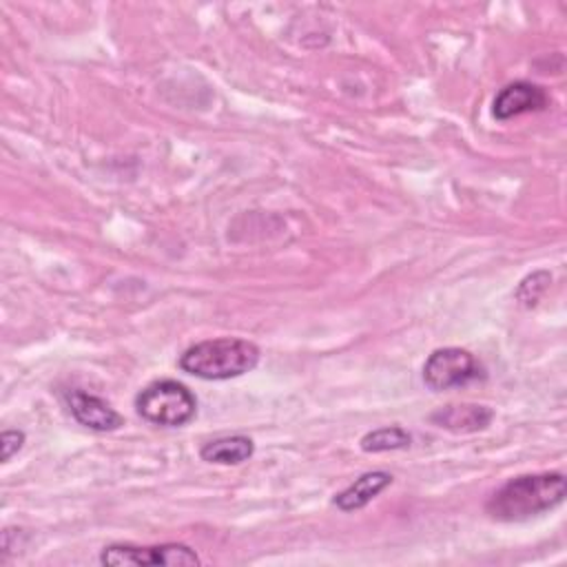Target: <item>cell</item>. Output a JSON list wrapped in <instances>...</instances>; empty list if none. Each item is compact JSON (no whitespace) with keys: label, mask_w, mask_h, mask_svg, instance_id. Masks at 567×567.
<instances>
[{"label":"cell","mask_w":567,"mask_h":567,"mask_svg":"<svg viewBox=\"0 0 567 567\" xmlns=\"http://www.w3.org/2000/svg\"><path fill=\"white\" fill-rule=\"evenodd\" d=\"M565 501V476L563 472H538L520 474L505 481L485 503L489 518L501 523L527 520L540 516Z\"/></svg>","instance_id":"obj_1"},{"label":"cell","mask_w":567,"mask_h":567,"mask_svg":"<svg viewBox=\"0 0 567 567\" xmlns=\"http://www.w3.org/2000/svg\"><path fill=\"white\" fill-rule=\"evenodd\" d=\"M259 348L252 341L237 339V337H221V339H206L193 343L179 354V368L186 374L206 381H226L241 377L257 368L259 363Z\"/></svg>","instance_id":"obj_2"},{"label":"cell","mask_w":567,"mask_h":567,"mask_svg":"<svg viewBox=\"0 0 567 567\" xmlns=\"http://www.w3.org/2000/svg\"><path fill=\"white\" fill-rule=\"evenodd\" d=\"M137 414L162 427H182L197 414L195 394L175 379H159L148 383L135 396Z\"/></svg>","instance_id":"obj_3"},{"label":"cell","mask_w":567,"mask_h":567,"mask_svg":"<svg viewBox=\"0 0 567 567\" xmlns=\"http://www.w3.org/2000/svg\"><path fill=\"white\" fill-rule=\"evenodd\" d=\"M481 379H485V368L465 348H439L423 363V381L434 392L465 388Z\"/></svg>","instance_id":"obj_4"},{"label":"cell","mask_w":567,"mask_h":567,"mask_svg":"<svg viewBox=\"0 0 567 567\" xmlns=\"http://www.w3.org/2000/svg\"><path fill=\"white\" fill-rule=\"evenodd\" d=\"M102 565H199V556L182 543H164L153 547H137L128 543L109 545L100 554Z\"/></svg>","instance_id":"obj_5"},{"label":"cell","mask_w":567,"mask_h":567,"mask_svg":"<svg viewBox=\"0 0 567 567\" xmlns=\"http://www.w3.org/2000/svg\"><path fill=\"white\" fill-rule=\"evenodd\" d=\"M549 106V95L540 84L516 80L505 84L492 104V115L501 122L525 115V113H538Z\"/></svg>","instance_id":"obj_6"},{"label":"cell","mask_w":567,"mask_h":567,"mask_svg":"<svg viewBox=\"0 0 567 567\" xmlns=\"http://www.w3.org/2000/svg\"><path fill=\"white\" fill-rule=\"evenodd\" d=\"M66 405L71 416L95 432H113L124 425L122 414L102 396L84 392V390H71L66 394Z\"/></svg>","instance_id":"obj_7"},{"label":"cell","mask_w":567,"mask_h":567,"mask_svg":"<svg viewBox=\"0 0 567 567\" xmlns=\"http://www.w3.org/2000/svg\"><path fill=\"white\" fill-rule=\"evenodd\" d=\"M494 419V410L478 403H450L430 414V421L454 434H472L485 430Z\"/></svg>","instance_id":"obj_8"},{"label":"cell","mask_w":567,"mask_h":567,"mask_svg":"<svg viewBox=\"0 0 567 567\" xmlns=\"http://www.w3.org/2000/svg\"><path fill=\"white\" fill-rule=\"evenodd\" d=\"M392 485V474L383 472V470H374V472H365L359 478H354L343 492H339L332 503L341 509V512H354L365 507L372 498H377L385 487Z\"/></svg>","instance_id":"obj_9"},{"label":"cell","mask_w":567,"mask_h":567,"mask_svg":"<svg viewBox=\"0 0 567 567\" xmlns=\"http://www.w3.org/2000/svg\"><path fill=\"white\" fill-rule=\"evenodd\" d=\"M252 454H255V443L244 434L219 436L199 447L202 461L217 463V465H239L248 461Z\"/></svg>","instance_id":"obj_10"},{"label":"cell","mask_w":567,"mask_h":567,"mask_svg":"<svg viewBox=\"0 0 567 567\" xmlns=\"http://www.w3.org/2000/svg\"><path fill=\"white\" fill-rule=\"evenodd\" d=\"M410 443H412V436L401 425H385V427L370 430L359 441L361 450L368 454L405 450V447H410Z\"/></svg>","instance_id":"obj_11"},{"label":"cell","mask_w":567,"mask_h":567,"mask_svg":"<svg viewBox=\"0 0 567 567\" xmlns=\"http://www.w3.org/2000/svg\"><path fill=\"white\" fill-rule=\"evenodd\" d=\"M549 284H551V275L547 270H536V272L527 275L516 288L518 303L525 308H534L540 301V297L545 295V290L549 288Z\"/></svg>","instance_id":"obj_12"},{"label":"cell","mask_w":567,"mask_h":567,"mask_svg":"<svg viewBox=\"0 0 567 567\" xmlns=\"http://www.w3.org/2000/svg\"><path fill=\"white\" fill-rule=\"evenodd\" d=\"M24 445V432L22 430H4L0 436L2 447V463H9L13 454H18Z\"/></svg>","instance_id":"obj_13"}]
</instances>
